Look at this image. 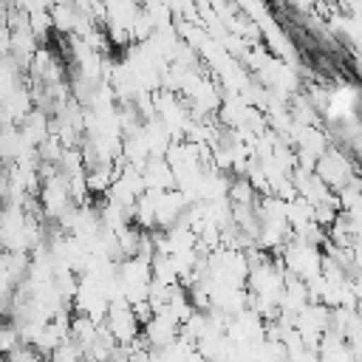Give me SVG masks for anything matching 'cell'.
<instances>
[{"label": "cell", "mask_w": 362, "mask_h": 362, "mask_svg": "<svg viewBox=\"0 0 362 362\" xmlns=\"http://www.w3.org/2000/svg\"><path fill=\"white\" fill-rule=\"evenodd\" d=\"M48 17H51V28L62 31V34H74L76 31V8L74 6H65V3H57V6H48Z\"/></svg>", "instance_id": "obj_1"}]
</instances>
